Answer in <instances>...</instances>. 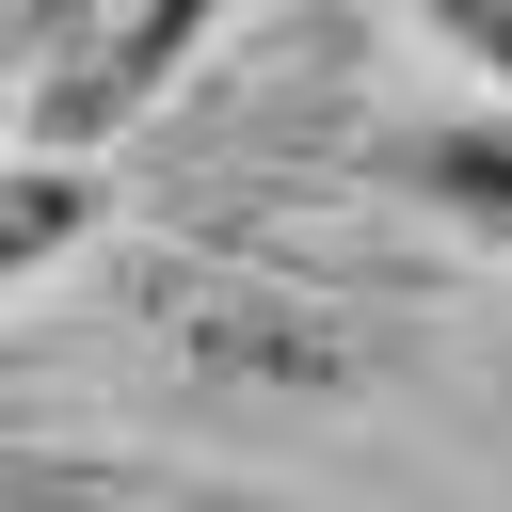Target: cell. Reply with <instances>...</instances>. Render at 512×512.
Wrapping results in <instances>:
<instances>
[{
    "instance_id": "6da1fadb",
    "label": "cell",
    "mask_w": 512,
    "mask_h": 512,
    "mask_svg": "<svg viewBox=\"0 0 512 512\" xmlns=\"http://www.w3.org/2000/svg\"><path fill=\"white\" fill-rule=\"evenodd\" d=\"M0 512H320L288 480H240V464H192V448H0Z\"/></svg>"
},
{
    "instance_id": "7a4b0ae2",
    "label": "cell",
    "mask_w": 512,
    "mask_h": 512,
    "mask_svg": "<svg viewBox=\"0 0 512 512\" xmlns=\"http://www.w3.org/2000/svg\"><path fill=\"white\" fill-rule=\"evenodd\" d=\"M208 32H224V0H112V16L32 80V128H48V144H112V128H128V112L208 48Z\"/></svg>"
},
{
    "instance_id": "3957f363",
    "label": "cell",
    "mask_w": 512,
    "mask_h": 512,
    "mask_svg": "<svg viewBox=\"0 0 512 512\" xmlns=\"http://www.w3.org/2000/svg\"><path fill=\"white\" fill-rule=\"evenodd\" d=\"M80 224H96V160H0V272L64 256Z\"/></svg>"
},
{
    "instance_id": "277c9868",
    "label": "cell",
    "mask_w": 512,
    "mask_h": 512,
    "mask_svg": "<svg viewBox=\"0 0 512 512\" xmlns=\"http://www.w3.org/2000/svg\"><path fill=\"white\" fill-rule=\"evenodd\" d=\"M96 16H112V0H16V48H32V80H48V64L96 32Z\"/></svg>"
},
{
    "instance_id": "5b68a950",
    "label": "cell",
    "mask_w": 512,
    "mask_h": 512,
    "mask_svg": "<svg viewBox=\"0 0 512 512\" xmlns=\"http://www.w3.org/2000/svg\"><path fill=\"white\" fill-rule=\"evenodd\" d=\"M432 32H448L464 64H496V48H512V0H432Z\"/></svg>"
}]
</instances>
